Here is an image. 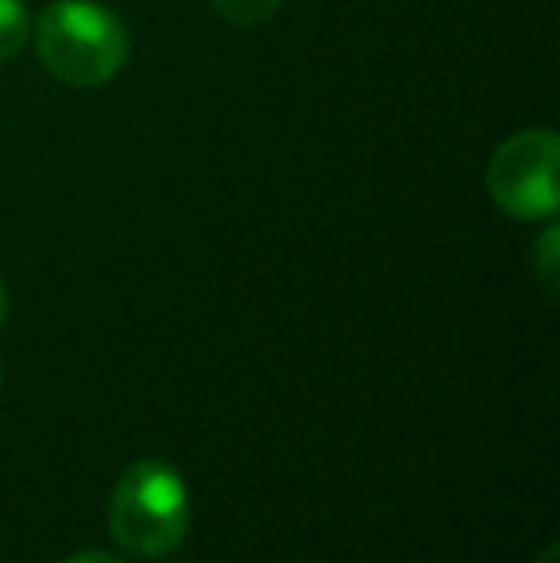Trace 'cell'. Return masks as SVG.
I'll list each match as a JSON object with an SVG mask.
<instances>
[{"mask_svg": "<svg viewBox=\"0 0 560 563\" xmlns=\"http://www.w3.org/2000/svg\"><path fill=\"white\" fill-rule=\"evenodd\" d=\"M216 12L223 20L239 23V27H250V23H265L273 12L281 8V0H211Z\"/></svg>", "mask_w": 560, "mask_h": 563, "instance_id": "obj_5", "label": "cell"}, {"mask_svg": "<svg viewBox=\"0 0 560 563\" xmlns=\"http://www.w3.org/2000/svg\"><path fill=\"white\" fill-rule=\"evenodd\" d=\"M553 560H557V544H549V549L541 552V560H538V563H553Z\"/></svg>", "mask_w": 560, "mask_h": 563, "instance_id": "obj_9", "label": "cell"}, {"mask_svg": "<svg viewBox=\"0 0 560 563\" xmlns=\"http://www.w3.org/2000/svg\"><path fill=\"white\" fill-rule=\"evenodd\" d=\"M62 563H123L120 556H108V552H77V556L62 560Z\"/></svg>", "mask_w": 560, "mask_h": 563, "instance_id": "obj_7", "label": "cell"}, {"mask_svg": "<svg viewBox=\"0 0 560 563\" xmlns=\"http://www.w3.org/2000/svg\"><path fill=\"white\" fill-rule=\"evenodd\" d=\"M35 46L43 66L77 89L112 81L131 51L123 23L92 0H54L39 15Z\"/></svg>", "mask_w": 560, "mask_h": 563, "instance_id": "obj_1", "label": "cell"}, {"mask_svg": "<svg viewBox=\"0 0 560 563\" xmlns=\"http://www.w3.org/2000/svg\"><path fill=\"white\" fill-rule=\"evenodd\" d=\"M31 35V12L23 0H0V62L15 58Z\"/></svg>", "mask_w": 560, "mask_h": 563, "instance_id": "obj_4", "label": "cell"}, {"mask_svg": "<svg viewBox=\"0 0 560 563\" xmlns=\"http://www.w3.org/2000/svg\"><path fill=\"white\" fill-rule=\"evenodd\" d=\"M557 157L560 139L553 131H523L507 139L487 165V192L495 208L510 219L557 216Z\"/></svg>", "mask_w": 560, "mask_h": 563, "instance_id": "obj_3", "label": "cell"}, {"mask_svg": "<svg viewBox=\"0 0 560 563\" xmlns=\"http://www.w3.org/2000/svg\"><path fill=\"white\" fill-rule=\"evenodd\" d=\"M0 379H4V368H0Z\"/></svg>", "mask_w": 560, "mask_h": 563, "instance_id": "obj_10", "label": "cell"}, {"mask_svg": "<svg viewBox=\"0 0 560 563\" xmlns=\"http://www.w3.org/2000/svg\"><path fill=\"white\" fill-rule=\"evenodd\" d=\"M4 319H8V288H4V280H0V327H4Z\"/></svg>", "mask_w": 560, "mask_h": 563, "instance_id": "obj_8", "label": "cell"}, {"mask_svg": "<svg viewBox=\"0 0 560 563\" xmlns=\"http://www.w3.org/2000/svg\"><path fill=\"white\" fill-rule=\"evenodd\" d=\"M538 273L549 291H557V230H546L538 245Z\"/></svg>", "mask_w": 560, "mask_h": 563, "instance_id": "obj_6", "label": "cell"}, {"mask_svg": "<svg viewBox=\"0 0 560 563\" xmlns=\"http://www.w3.org/2000/svg\"><path fill=\"white\" fill-rule=\"evenodd\" d=\"M108 526L120 549L165 556L188 533V487L162 460H139L116 483Z\"/></svg>", "mask_w": 560, "mask_h": 563, "instance_id": "obj_2", "label": "cell"}]
</instances>
